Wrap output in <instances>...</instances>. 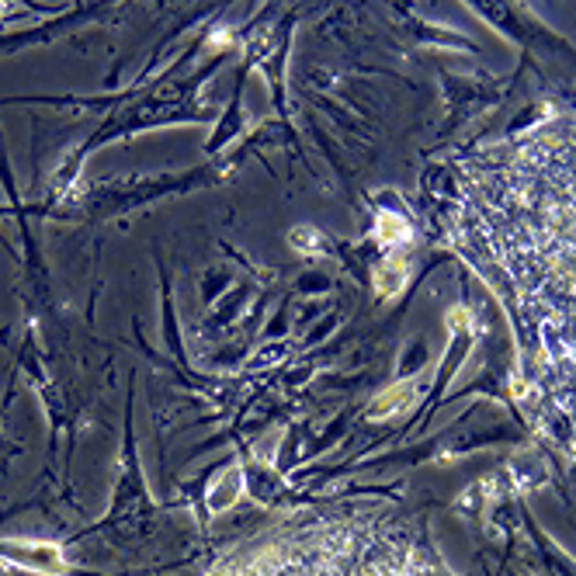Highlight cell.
<instances>
[{"mask_svg": "<svg viewBox=\"0 0 576 576\" xmlns=\"http://www.w3.org/2000/svg\"><path fill=\"white\" fill-rule=\"evenodd\" d=\"M445 230L510 319L531 423L576 466V105L458 160Z\"/></svg>", "mask_w": 576, "mask_h": 576, "instance_id": "6da1fadb", "label": "cell"}, {"mask_svg": "<svg viewBox=\"0 0 576 576\" xmlns=\"http://www.w3.org/2000/svg\"><path fill=\"white\" fill-rule=\"evenodd\" d=\"M209 576H455L427 538L393 518L319 514L236 549Z\"/></svg>", "mask_w": 576, "mask_h": 576, "instance_id": "7a4b0ae2", "label": "cell"}]
</instances>
